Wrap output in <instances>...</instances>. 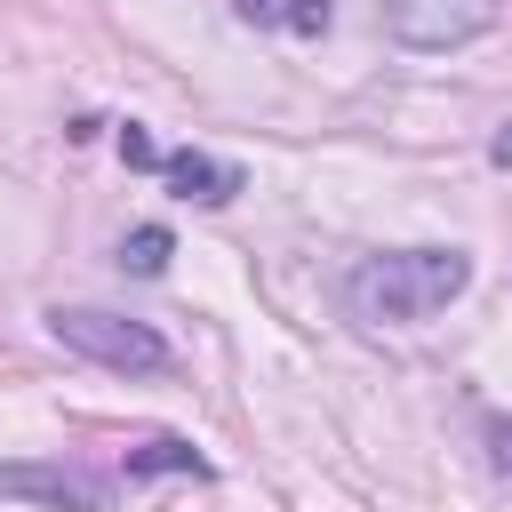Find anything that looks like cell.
<instances>
[{"label":"cell","instance_id":"3957f363","mask_svg":"<svg viewBox=\"0 0 512 512\" xmlns=\"http://www.w3.org/2000/svg\"><path fill=\"white\" fill-rule=\"evenodd\" d=\"M496 24V0H384V32L416 56H448Z\"/></svg>","mask_w":512,"mask_h":512},{"label":"cell","instance_id":"7a4b0ae2","mask_svg":"<svg viewBox=\"0 0 512 512\" xmlns=\"http://www.w3.org/2000/svg\"><path fill=\"white\" fill-rule=\"evenodd\" d=\"M48 336L112 376H168V336L152 320H128V312H104V304H56L48 312Z\"/></svg>","mask_w":512,"mask_h":512},{"label":"cell","instance_id":"ba28073f","mask_svg":"<svg viewBox=\"0 0 512 512\" xmlns=\"http://www.w3.org/2000/svg\"><path fill=\"white\" fill-rule=\"evenodd\" d=\"M168 256H176L168 224H136V232L120 240V272H136V280H160V272H168Z\"/></svg>","mask_w":512,"mask_h":512},{"label":"cell","instance_id":"5b68a950","mask_svg":"<svg viewBox=\"0 0 512 512\" xmlns=\"http://www.w3.org/2000/svg\"><path fill=\"white\" fill-rule=\"evenodd\" d=\"M152 176H168L176 184V200H200V208H224V200H240L248 192V176H240V160H216V152H160V168Z\"/></svg>","mask_w":512,"mask_h":512},{"label":"cell","instance_id":"277c9868","mask_svg":"<svg viewBox=\"0 0 512 512\" xmlns=\"http://www.w3.org/2000/svg\"><path fill=\"white\" fill-rule=\"evenodd\" d=\"M0 496H24V504H48V512H104V480L80 472V464H8L0 472Z\"/></svg>","mask_w":512,"mask_h":512},{"label":"cell","instance_id":"6da1fadb","mask_svg":"<svg viewBox=\"0 0 512 512\" xmlns=\"http://www.w3.org/2000/svg\"><path fill=\"white\" fill-rule=\"evenodd\" d=\"M464 288H472L464 248H376L344 272V304L368 328H416V320L448 312Z\"/></svg>","mask_w":512,"mask_h":512},{"label":"cell","instance_id":"30bf717a","mask_svg":"<svg viewBox=\"0 0 512 512\" xmlns=\"http://www.w3.org/2000/svg\"><path fill=\"white\" fill-rule=\"evenodd\" d=\"M120 160H128V168H160V152H152V136H144L136 120L120 128Z\"/></svg>","mask_w":512,"mask_h":512},{"label":"cell","instance_id":"8fae6325","mask_svg":"<svg viewBox=\"0 0 512 512\" xmlns=\"http://www.w3.org/2000/svg\"><path fill=\"white\" fill-rule=\"evenodd\" d=\"M488 160H496V168H512V120H504V128L488 136Z\"/></svg>","mask_w":512,"mask_h":512},{"label":"cell","instance_id":"8992f818","mask_svg":"<svg viewBox=\"0 0 512 512\" xmlns=\"http://www.w3.org/2000/svg\"><path fill=\"white\" fill-rule=\"evenodd\" d=\"M232 16H240V24H256V32L320 40V32L336 24V0H232Z\"/></svg>","mask_w":512,"mask_h":512},{"label":"cell","instance_id":"9c48e42d","mask_svg":"<svg viewBox=\"0 0 512 512\" xmlns=\"http://www.w3.org/2000/svg\"><path fill=\"white\" fill-rule=\"evenodd\" d=\"M480 448H488V472L512 488V416H488L480 424Z\"/></svg>","mask_w":512,"mask_h":512},{"label":"cell","instance_id":"52a82bcc","mask_svg":"<svg viewBox=\"0 0 512 512\" xmlns=\"http://www.w3.org/2000/svg\"><path fill=\"white\" fill-rule=\"evenodd\" d=\"M208 480V456L192 448V440H176V432H152V440H136L128 448V480Z\"/></svg>","mask_w":512,"mask_h":512}]
</instances>
